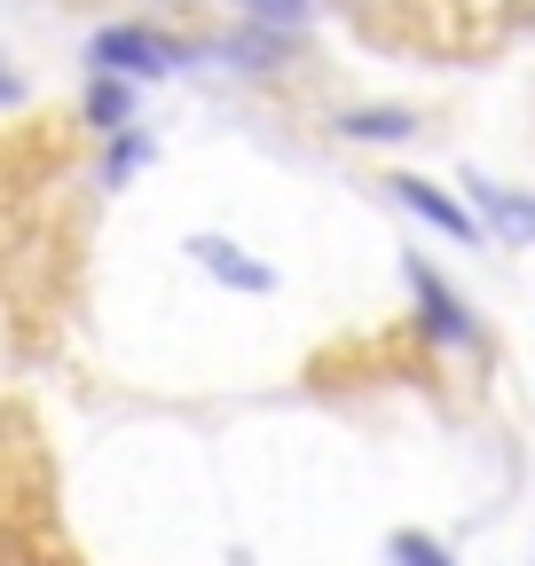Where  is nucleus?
Wrapping results in <instances>:
<instances>
[{
    "label": "nucleus",
    "instance_id": "4",
    "mask_svg": "<svg viewBox=\"0 0 535 566\" xmlns=\"http://www.w3.org/2000/svg\"><path fill=\"white\" fill-rule=\"evenodd\" d=\"M464 189H473V212H481V229H489L496 244H512V252L535 244V189H504V181H489V174H473Z\"/></svg>",
    "mask_w": 535,
    "mask_h": 566
},
{
    "label": "nucleus",
    "instance_id": "5",
    "mask_svg": "<svg viewBox=\"0 0 535 566\" xmlns=\"http://www.w3.org/2000/svg\"><path fill=\"white\" fill-rule=\"evenodd\" d=\"M189 260L206 268L213 283L244 292V300H268V292H276V268H268V260H252V252H244V244H229V237H189Z\"/></svg>",
    "mask_w": 535,
    "mask_h": 566
},
{
    "label": "nucleus",
    "instance_id": "2",
    "mask_svg": "<svg viewBox=\"0 0 535 566\" xmlns=\"http://www.w3.org/2000/svg\"><path fill=\"white\" fill-rule=\"evenodd\" d=\"M386 197L401 205V212H418L426 229H441L449 244H489V229H481V212L473 205H457L441 181H426V174H386Z\"/></svg>",
    "mask_w": 535,
    "mask_h": 566
},
{
    "label": "nucleus",
    "instance_id": "12",
    "mask_svg": "<svg viewBox=\"0 0 535 566\" xmlns=\"http://www.w3.org/2000/svg\"><path fill=\"white\" fill-rule=\"evenodd\" d=\"M24 95H32V87H24V71H17L9 55H0V111H17Z\"/></svg>",
    "mask_w": 535,
    "mask_h": 566
},
{
    "label": "nucleus",
    "instance_id": "11",
    "mask_svg": "<svg viewBox=\"0 0 535 566\" xmlns=\"http://www.w3.org/2000/svg\"><path fill=\"white\" fill-rule=\"evenodd\" d=\"M237 9H244L252 24H268V32H300V24L315 17V0H237Z\"/></svg>",
    "mask_w": 535,
    "mask_h": 566
},
{
    "label": "nucleus",
    "instance_id": "8",
    "mask_svg": "<svg viewBox=\"0 0 535 566\" xmlns=\"http://www.w3.org/2000/svg\"><path fill=\"white\" fill-rule=\"evenodd\" d=\"M158 150H150V134L143 126H126V134H111V150H103V189H126L134 174H143Z\"/></svg>",
    "mask_w": 535,
    "mask_h": 566
},
{
    "label": "nucleus",
    "instance_id": "3",
    "mask_svg": "<svg viewBox=\"0 0 535 566\" xmlns=\"http://www.w3.org/2000/svg\"><path fill=\"white\" fill-rule=\"evenodd\" d=\"M401 275H410V292H418V331L433 338V346H473L481 338V323H473V307H464L449 283L426 268V260H401Z\"/></svg>",
    "mask_w": 535,
    "mask_h": 566
},
{
    "label": "nucleus",
    "instance_id": "9",
    "mask_svg": "<svg viewBox=\"0 0 535 566\" xmlns=\"http://www.w3.org/2000/svg\"><path fill=\"white\" fill-rule=\"evenodd\" d=\"M229 55H237L244 71H276V63L292 55V32H268V24H244V32L229 40Z\"/></svg>",
    "mask_w": 535,
    "mask_h": 566
},
{
    "label": "nucleus",
    "instance_id": "7",
    "mask_svg": "<svg viewBox=\"0 0 535 566\" xmlns=\"http://www.w3.org/2000/svg\"><path fill=\"white\" fill-rule=\"evenodd\" d=\"M331 134H339V142H410L418 118H410V111H339V118H331Z\"/></svg>",
    "mask_w": 535,
    "mask_h": 566
},
{
    "label": "nucleus",
    "instance_id": "1",
    "mask_svg": "<svg viewBox=\"0 0 535 566\" xmlns=\"http://www.w3.org/2000/svg\"><path fill=\"white\" fill-rule=\"evenodd\" d=\"M189 55H197V48L174 40V32H158V24H103V32L87 40V63H95V71H118V80H174Z\"/></svg>",
    "mask_w": 535,
    "mask_h": 566
},
{
    "label": "nucleus",
    "instance_id": "10",
    "mask_svg": "<svg viewBox=\"0 0 535 566\" xmlns=\"http://www.w3.org/2000/svg\"><path fill=\"white\" fill-rule=\"evenodd\" d=\"M386 558H394V566H457L426 527H394V535H386Z\"/></svg>",
    "mask_w": 535,
    "mask_h": 566
},
{
    "label": "nucleus",
    "instance_id": "6",
    "mask_svg": "<svg viewBox=\"0 0 535 566\" xmlns=\"http://www.w3.org/2000/svg\"><path fill=\"white\" fill-rule=\"evenodd\" d=\"M80 126L87 134H126L134 126V80H118V71H87V87H80Z\"/></svg>",
    "mask_w": 535,
    "mask_h": 566
}]
</instances>
